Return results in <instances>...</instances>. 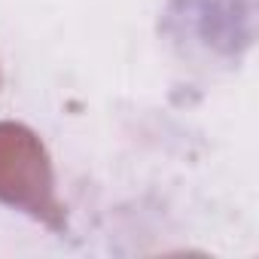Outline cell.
<instances>
[{"instance_id":"cell-1","label":"cell","mask_w":259,"mask_h":259,"mask_svg":"<svg viewBox=\"0 0 259 259\" xmlns=\"http://www.w3.org/2000/svg\"><path fill=\"white\" fill-rule=\"evenodd\" d=\"M0 204L16 207L52 232L67 229L46 144L25 122H0Z\"/></svg>"}]
</instances>
